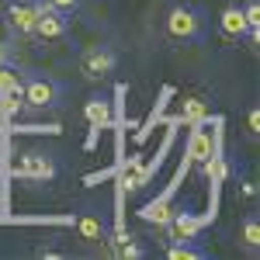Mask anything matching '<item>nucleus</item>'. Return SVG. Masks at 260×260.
<instances>
[{"instance_id": "obj_1", "label": "nucleus", "mask_w": 260, "mask_h": 260, "mask_svg": "<svg viewBox=\"0 0 260 260\" xmlns=\"http://www.w3.org/2000/svg\"><path fill=\"white\" fill-rule=\"evenodd\" d=\"M167 35L174 42H201L205 39V14H201L198 7H191V4H177V7H170V14H167Z\"/></svg>"}, {"instance_id": "obj_2", "label": "nucleus", "mask_w": 260, "mask_h": 260, "mask_svg": "<svg viewBox=\"0 0 260 260\" xmlns=\"http://www.w3.org/2000/svg\"><path fill=\"white\" fill-rule=\"evenodd\" d=\"M62 98L59 80L52 77H42V73H28L24 77V90H21V101H28L31 108H56Z\"/></svg>"}, {"instance_id": "obj_3", "label": "nucleus", "mask_w": 260, "mask_h": 260, "mask_svg": "<svg viewBox=\"0 0 260 260\" xmlns=\"http://www.w3.org/2000/svg\"><path fill=\"white\" fill-rule=\"evenodd\" d=\"M39 11H42V0H14V4H7V28L18 31V35H35Z\"/></svg>"}, {"instance_id": "obj_4", "label": "nucleus", "mask_w": 260, "mask_h": 260, "mask_svg": "<svg viewBox=\"0 0 260 260\" xmlns=\"http://www.w3.org/2000/svg\"><path fill=\"white\" fill-rule=\"evenodd\" d=\"M115 62H118L115 49H108V45H90V49L83 52V59H80V70H83L87 80H104L108 73H115Z\"/></svg>"}, {"instance_id": "obj_5", "label": "nucleus", "mask_w": 260, "mask_h": 260, "mask_svg": "<svg viewBox=\"0 0 260 260\" xmlns=\"http://www.w3.org/2000/svg\"><path fill=\"white\" fill-rule=\"evenodd\" d=\"M70 31V18L56 11V7H49L45 0H42V11H39V24H35V35L42 39H62Z\"/></svg>"}, {"instance_id": "obj_6", "label": "nucleus", "mask_w": 260, "mask_h": 260, "mask_svg": "<svg viewBox=\"0 0 260 260\" xmlns=\"http://www.w3.org/2000/svg\"><path fill=\"white\" fill-rule=\"evenodd\" d=\"M18 174L28 180H52L56 177V160L45 153H24L18 163Z\"/></svg>"}, {"instance_id": "obj_7", "label": "nucleus", "mask_w": 260, "mask_h": 260, "mask_svg": "<svg viewBox=\"0 0 260 260\" xmlns=\"http://www.w3.org/2000/svg\"><path fill=\"white\" fill-rule=\"evenodd\" d=\"M219 31L225 35V39H233V42L246 39L250 24H246V14H243L240 4H229V7H222V14H219Z\"/></svg>"}, {"instance_id": "obj_8", "label": "nucleus", "mask_w": 260, "mask_h": 260, "mask_svg": "<svg viewBox=\"0 0 260 260\" xmlns=\"http://www.w3.org/2000/svg\"><path fill=\"white\" fill-rule=\"evenodd\" d=\"M201 222L191 215V212H174L170 222H167V233H170V240H191V236H198Z\"/></svg>"}, {"instance_id": "obj_9", "label": "nucleus", "mask_w": 260, "mask_h": 260, "mask_svg": "<svg viewBox=\"0 0 260 260\" xmlns=\"http://www.w3.org/2000/svg\"><path fill=\"white\" fill-rule=\"evenodd\" d=\"M167 257H170V260H205V257H208V250L198 246L194 236H191V240H170Z\"/></svg>"}, {"instance_id": "obj_10", "label": "nucleus", "mask_w": 260, "mask_h": 260, "mask_svg": "<svg viewBox=\"0 0 260 260\" xmlns=\"http://www.w3.org/2000/svg\"><path fill=\"white\" fill-rule=\"evenodd\" d=\"M139 215H142L146 222H156V225H167V222H170V215H174V212H170V198L163 194V198L149 201V205H142V208H139Z\"/></svg>"}, {"instance_id": "obj_11", "label": "nucleus", "mask_w": 260, "mask_h": 260, "mask_svg": "<svg viewBox=\"0 0 260 260\" xmlns=\"http://www.w3.org/2000/svg\"><path fill=\"white\" fill-rule=\"evenodd\" d=\"M24 77L28 73H21V70H14V66H0V94H21L24 90Z\"/></svg>"}, {"instance_id": "obj_12", "label": "nucleus", "mask_w": 260, "mask_h": 260, "mask_svg": "<svg viewBox=\"0 0 260 260\" xmlns=\"http://www.w3.org/2000/svg\"><path fill=\"white\" fill-rule=\"evenodd\" d=\"M187 156L191 160H212V139L201 132V128H194V136H191V149H187Z\"/></svg>"}, {"instance_id": "obj_13", "label": "nucleus", "mask_w": 260, "mask_h": 260, "mask_svg": "<svg viewBox=\"0 0 260 260\" xmlns=\"http://www.w3.org/2000/svg\"><path fill=\"white\" fill-rule=\"evenodd\" d=\"M77 229H80L83 240H104V225H101L98 219H90V215H80Z\"/></svg>"}, {"instance_id": "obj_14", "label": "nucleus", "mask_w": 260, "mask_h": 260, "mask_svg": "<svg viewBox=\"0 0 260 260\" xmlns=\"http://www.w3.org/2000/svg\"><path fill=\"white\" fill-rule=\"evenodd\" d=\"M87 121H90L94 128H101V125L108 121V104H104V101H90V104H87Z\"/></svg>"}, {"instance_id": "obj_15", "label": "nucleus", "mask_w": 260, "mask_h": 260, "mask_svg": "<svg viewBox=\"0 0 260 260\" xmlns=\"http://www.w3.org/2000/svg\"><path fill=\"white\" fill-rule=\"evenodd\" d=\"M243 243H246L250 250H257V246H260V225H257V219H246V225H243Z\"/></svg>"}, {"instance_id": "obj_16", "label": "nucleus", "mask_w": 260, "mask_h": 260, "mask_svg": "<svg viewBox=\"0 0 260 260\" xmlns=\"http://www.w3.org/2000/svg\"><path fill=\"white\" fill-rule=\"evenodd\" d=\"M45 4H49V7H56V11H62V14H73L83 0H45Z\"/></svg>"}, {"instance_id": "obj_17", "label": "nucleus", "mask_w": 260, "mask_h": 260, "mask_svg": "<svg viewBox=\"0 0 260 260\" xmlns=\"http://www.w3.org/2000/svg\"><path fill=\"white\" fill-rule=\"evenodd\" d=\"M187 115H191V118H201V115H205V104L191 101V104H187Z\"/></svg>"}, {"instance_id": "obj_18", "label": "nucleus", "mask_w": 260, "mask_h": 260, "mask_svg": "<svg viewBox=\"0 0 260 260\" xmlns=\"http://www.w3.org/2000/svg\"><path fill=\"white\" fill-rule=\"evenodd\" d=\"M260 128V115H257V108H253V111H250V132H257Z\"/></svg>"}]
</instances>
